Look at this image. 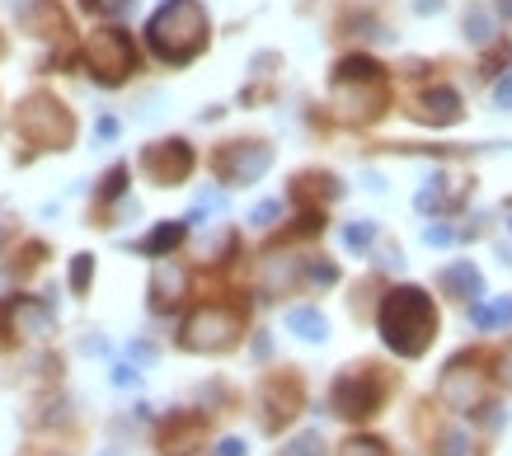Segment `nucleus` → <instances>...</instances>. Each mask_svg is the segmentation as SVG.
Instances as JSON below:
<instances>
[{"mask_svg":"<svg viewBox=\"0 0 512 456\" xmlns=\"http://www.w3.org/2000/svg\"><path fill=\"white\" fill-rule=\"evenodd\" d=\"M376 325H381V339H386L390 353L423 358L437 339V306L423 287H395V292H386V301H381Z\"/></svg>","mask_w":512,"mask_h":456,"instance_id":"1","label":"nucleus"},{"mask_svg":"<svg viewBox=\"0 0 512 456\" xmlns=\"http://www.w3.org/2000/svg\"><path fill=\"white\" fill-rule=\"evenodd\" d=\"M146 38H151V52L160 62L184 66L207 48V15H202L198 0H170V5H160L151 15Z\"/></svg>","mask_w":512,"mask_h":456,"instance_id":"2","label":"nucleus"},{"mask_svg":"<svg viewBox=\"0 0 512 456\" xmlns=\"http://www.w3.org/2000/svg\"><path fill=\"white\" fill-rule=\"evenodd\" d=\"M334 99L353 123H372L386 109V71L372 57H348L334 71Z\"/></svg>","mask_w":512,"mask_h":456,"instance_id":"3","label":"nucleus"},{"mask_svg":"<svg viewBox=\"0 0 512 456\" xmlns=\"http://www.w3.org/2000/svg\"><path fill=\"white\" fill-rule=\"evenodd\" d=\"M386 377L376 372V367H343L339 377H334V391H329V405L339 419H372L376 409L386 405Z\"/></svg>","mask_w":512,"mask_h":456,"instance_id":"4","label":"nucleus"},{"mask_svg":"<svg viewBox=\"0 0 512 456\" xmlns=\"http://www.w3.org/2000/svg\"><path fill=\"white\" fill-rule=\"evenodd\" d=\"M240 330H245L240 311H231V306H202V311H193L184 320L179 344L188 353H226V348L240 344Z\"/></svg>","mask_w":512,"mask_h":456,"instance_id":"5","label":"nucleus"},{"mask_svg":"<svg viewBox=\"0 0 512 456\" xmlns=\"http://www.w3.org/2000/svg\"><path fill=\"white\" fill-rule=\"evenodd\" d=\"M85 66L99 85H123L137 66V52H132V38L123 29H99L85 43Z\"/></svg>","mask_w":512,"mask_h":456,"instance_id":"6","label":"nucleus"},{"mask_svg":"<svg viewBox=\"0 0 512 456\" xmlns=\"http://www.w3.org/2000/svg\"><path fill=\"white\" fill-rule=\"evenodd\" d=\"M19 132L29 137V142L47 146V151H62L66 142H71V132H76V123H71V113L57 104V99L47 95H33L24 109H19Z\"/></svg>","mask_w":512,"mask_h":456,"instance_id":"7","label":"nucleus"},{"mask_svg":"<svg viewBox=\"0 0 512 456\" xmlns=\"http://www.w3.org/2000/svg\"><path fill=\"white\" fill-rule=\"evenodd\" d=\"M268 165H273V151L264 142H231L217 156V174L226 184H254Z\"/></svg>","mask_w":512,"mask_h":456,"instance_id":"8","label":"nucleus"},{"mask_svg":"<svg viewBox=\"0 0 512 456\" xmlns=\"http://www.w3.org/2000/svg\"><path fill=\"white\" fill-rule=\"evenodd\" d=\"M141 170L151 174L156 184H184L188 179V170H193V146L188 142H156V146H146V156H141Z\"/></svg>","mask_w":512,"mask_h":456,"instance_id":"9","label":"nucleus"},{"mask_svg":"<svg viewBox=\"0 0 512 456\" xmlns=\"http://www.w3.org/2000/svg\"><path fill=\"white\" fill-rule=\"evenodd\" d=\"M296 409H301V381H296L292 372L268 377L264 381V428H268V433H278Z\"/></svg>","mask_w":512,"mask_h":456,"instance_id":"10","label":"nucleus"},{"mask_svg":"<svg viewBox=\"0 0 512 456\" xmlns=\"http://www.w3.org/2000/svg\"><path fill=\"white\" fill-rule=\"evenodd\" d=\"M423 123H437V127H447L461 118V95L456 90H447V85H437L433 95L423 99V113H419Z\"/></svg>","mask_w":512,"mask_h":456,"instance_id":"11","label":"nucleus"},{"mask_svg":"<svg viewBox=\"0 0 512 456\" xmlns=\"http://www.w3.org/2000/svg\"><path fill=\"white\" fill-rule=\"evenodd\" d=\"M184 287H188L184 268H160L156 283H151V306H156V311H174L179 297H184Z\"/></svg>","mask_w":512,"mask_h":456,"instance_id":"12","label":"nucleus"},{"mask_svg":"<svg viewBox=\"0 0 512 456\" xmlns=\"http://www.w3.org/2000/svg\"><path fill=\"white\" fill-rule=\"evenodd\" d=\"M442 287H447L451 297H470V301H480L484 292V278H480V268L475 264H456L442 273Z\"/></svg>","mask_w":512,"mask_h":456,"instance_id":"13","label":"nucleus"},{"mask_svg":"<svg viewBox=\"0 0 512 456\" xmlns=\"http://www.w3.org/2000/svg\"><path fill=\"white\" fill-rule=\"evenodd\" d=\"M287 330L296 334V339H311V344H320L329 334L325 325V315L315 311V306H296V311H287Z\"/></svg>","mask_w":512,"mask_h":456,"instance_id":"14","label":"nucleus"},{"mask_svg":"<svg viewBox=\"0 0 512 456\" xmlns=\"http://www.w3.org/2000/svg\"><path fill=\"white\" fill-rule=\"evenodd\" d=\"M198 433H202V419H193V414L170 419V424H165V452H184V442H193Z\"/></svg>","mask_w":512,"mask_h":456,"instance_id":"15","label":"nucleus"},{"mask_svg":"<svg viewBox=\"0 0 512 456\" xmlns=\"http://www.w3.org/2000/svg\"><path fill=\"white\" fill-rule=\"evenodd\" d=\"M470 320H475V325H484V330H489V325H508V320H512V297H498L494 306L470 301Z\"/></svg>","mask_w":512,"mask_h":456,"instance_id":"16","label":"nucleus"},{"mask_svg":"<svg viewBox=\"0 0 512 456\" xmlns=\"http://www.w3.org/2000/svg\"><path fill=\"white\" fill-rule=\"evenodd\" d=\"M179 240H184V221H174V226H160V231H151V236L141 240L137 250H146V254H170Z\"/></svg>","mask_w":512,"mask_h":456,"instance_id":"17","label":"nucleus"},{"mask_svg":"<svg viewBox=\"0 0 512 456\" xmlns=\"http://www.w3.org/2000/svg\"><path fill=\"white\" fill-rule=\"evenodd\" d=\"M339 456H390V447L381 438H348Z\"/></svg>","mask_w":512,"mask_h":456,"instance_id":"18","label":"nucleus"},{"mask_svg":"<svg viewBox=\"0 0 512 456\" xmlns=\"http://www.w3.org/2000/svg\"><path fill=\"white\" fill-rule=\"evenodd\" d=\"M282 456H325V438L320 433H301L292 447H282Z\"/></svg>","mask_w":512,"mask_h":456,"instance_id":"19","label":"nucleus"},{"mask_svg":"<svg viewBox=\"0 0 512 456\" xmlns=\"http://www.w3.org/2000/svg\"><path fill=\"white\" fill-rule=\"evenodd\" d=\"M90 15H104V19H118V15H127L132 10V0H80Z\"/></svg>","mask_w":512,"mask_h":456,"instance_id":"20","label":"nucleus"},{"mask_svg":"<svg viewBox=\"0 0 512 456\" xmlns=\"http://www.w3.org/2000/svg\"><path fill=\"white\" fill-rule=\"evenodd\" d=\"M433 456H466V433H461V428H447V433L437 438Z\"/></svg>","mask_w":512,"mask_h":456,"instance_id":"21","label":"nucleus"},{"mask_svg":"<svg viewBox=\"0 0 512 456\" xmlns=\"http://www.w3.org/2000/svg\"><path fill=\"white\" fill-rule=\"evenodd\" d=\"M372 236H376L372 221H357V226H348V231H343V245H348V250H362V245H372Z\"/></svg>","mask_w":512,"mask_h":456,"instance_id":"22","label":"nucleus"},{"mask_svg":"<svg viewBox=\"0 0 512 456\" xmlns=\"http://www.w3.org/2000/svg\"><path fill=\"white\" fill-rule=\"evenodd\" d=\"M90 273H94V259L90 254H76V264H71V287L85 292V287H90Z\"/></svg>","mask_w":512,"mask_h":456,"instance_id":"23","label":"nucleus"},{"mask_svg":"<svg viewBox=\"0 0 512 456\" xmlns=\"http://www.w3.org/2000/svg\"><path fill=\"white\" fill-rule=\"evenodd\" d=\"M466 33L475 38V43H484V38H489V15H480V10H475V15H466Z\"/></svg>","mask_w":512,"mask_h":456,"instance_id":"24","label":"nucleus"},{"mask_svg":"<svg viewBox=\"0 0 512 456\" xmlns=\"http://www.w3.org/2000/svg\"><path fill=\"white\" fill-rule=\"evenodd\" d=\"M423 240H428V245H451V226H428Z\"/></svg>","mask_w":512,"mask_h":456,"instance_id":"25","label":"nucleus"},{"mask_svg":"<svg viewBox=\"0 0 512 456\" xmlns=\"http://www.w3.org/2000/svg\"><path fill=\"white\" fill-rule=\"evenodd\" d=\"M494 104H498V109H512V76H508V80H503V85H498V90H494Z\"/></svg>","mask_w":512,"mask_h":456,"instance_id":"26","label":"nucleus"},{"mask_svg":"<svg viewBox=\"0 0 512 456\" xmlns=\"http://www.w3.org/2000/svg\"><path fill=\"white\" fill-rule=\"evenodd\" d=\"M498 381H503V386L512 391V348L503 353V358H498Z\"/></svg>","mask_w":512,"mask_h":456,"instance_id":"27","label":"nucleus"},{"mask_svg":"<svg viewBox=\"0 0 512 456\" xmlns=\"http://www.w3.org/2000/svg\"><path fill=\"white\" fill-rule=\"evenodd\" d=\"M113 386H137V372L132 367H113Z\"/></svg>","mask_w":512,"mask_h":456,"instance_id":"28","label":"nucleus"},{"mask_svg":"<svg viewBox=\"0 0 512 456\" xmlns=\"http://www.w3.org/2000/svg\"><path fill=\"white\" fill-rule=\"evenodd\" d=\"M217 456H245V442H240V438H226L217 447Z\"/></svg>","mask_w":512,"mask_h":456,"instance_id":"29","label":"nucleus"},{"mask_svg":"<svg viewBox=\"0 0 512 456\" xmlns=\"http://www.w3.org/2000/svg\"><path fill=\"white\" fill-rule=\"evenodd\" d=\"M278 217V203H264V207H254V221H259V226H268V221Z\"/></svg>","mask_w":512,"mask_h":456,"instance_id":"30","label":"nucleus"},{"mask_svg":"<svg viewBox=\"0 0 512 456\" xmlns=\"http://www.w3.org/2000/svg\"><path fill=\"white\" fill-rule=\"evenodd\" d=\"M442 10V0H419V15H437Z\"/></svg>","mask_w":512,"mask_h":456,"instance_id":"31","label":"nucleus"},{"mask_svg":"<svg viewBox=\"0 0 512 456\" xmlns=\"http://www.w3.org/2000/svg\"><path fill=\"white\" fill-rule=\"evenodd\" d=\"M498 15H503V19H512V0H498Z\"/></svg>","mask_w":512,"mask_h":456,"instance_id":"32","label":"nucleus"},{"mask_svg":"<svg viewBox=\"0 0 512 456\" xmlns=\"http://www.w3.org/2000/svg\"><path fill=\"white\" fill-rule=\"evenodd\" d=\"M109 456H118V452H109Z\"/></svg>","mask_w":512,"mask_h":456,"instance_id":"33","label":"nucleus"}]
</instances>
